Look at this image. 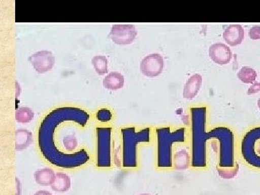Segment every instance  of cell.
<instances>
[{
    "instance_id": "28",
    "label": "cell",
    "mask_w": 260,
    "mask_h": 195,
    "mask_svg": "<svg viewBox=\"0 0 260 195\" xmlns=\"http://www.w3.org/2000/svg\"></svg>"
},
{
    "instance_id": "24",
    "label": "cell",
    "mask_w": 260,
    "mask_h": 195,
    "mask_svg": "<svg viewBox=\"0 0 260 195\" xmlns=\"http://www.w3.org/2000/svg\"><path fill=\"white\" fill-rule=\"evenodd\" d=\"M260 91V83H254L248 90V95L256 93Z\"/></svg>"
},
{
    "instance_id": "26",
    "label": "cell",
    "mask_w": 260,
    "mask_h": 195,
    "mask_svg": "<svg viewBox=\"0 0 260 195\" xmlns=\"http://www.w3.org/2000/svg\"><path fill=\"white\" fill-rule=\"evenodd\" d=\"M257 104H258V107H259V109L260 110V99H259V100H258Z\"/></svg>"
},
{
    "instance_id": "7",
    "label": "cell",
    "mask_w": 260,
    "mask_h": 195,
    "mask_svg": "<svg viewBox=\"0 0 260 195\" xmlns=\"http://www.w3.org/2000/svg\"><path fill=\"white\" fill-rule=\"evenodd\" d=\"M138 30L133 25H114L109 37L118 45H128L134 42Z\"/></svg>"
},
{
    "instance_id": "18",
    "label": "cell",
    "mask_w": 260,
    "mask_h": 195,
    "mask_svg": "<svg viewBox=\"0 0 260 195\" xmlns=\"http://www.w3.org/2000/svg\"><path fill=\"white\" fill-rule=\"evenodd\" d=\"M257 77L256 72L252 68L249 67H243L240 71L238 73V78L243 82L246 84L254 83Z\"/></svg>"
},
{
    "instance_id": "15",
    "label": "cell",
    "mask_w": 260,
    "mask_h": 195,
    "mask_svg": "<svg viewBox=\"0 0 260 195\" xmlns=\"http://www.w3.org/2000/svg\"><path fill=\"white\" fill-rule=\"evenodd\" d=\"M32 135L28 130L20 129L15 132V149L17 150H25L31 144Z\"/></svg>"
},
{
    "instance_id": "4",
    "label": "cell",
    "mask_w": 260,
    "mask_h": 195,
    "mask_svg": "<svg viewBox=\"0 0 260 195\" xmlns=\"http://www.w3.org/2000/svg\"><path fill=\"white\" fill-rule=\"evenodd\" d=\"M122 138V166L133 169L138 166V145L148 143L151 139V129L147 127L136 131L134 126L123 128L121 130Z\"/></svg>"
},
{
    "instance_id": "16",
    "label": "cell",
    "mask_w": 260,
    "mask_h": 195,
    "mask_svg": "<svg viewBox=\"0 0 260 195\" xmlns=\"http://www.w3.org/2000/svg\"><path fill=\"white\" fill-rule=\"evenodd\" d=\"M190 164V155L185 150L178 151L173 158V167L177 170H184L189 167Z\"/></svg>"
},
{
    "instance_id": "25",
    "label": "cell",
    "mask_w": 260,
    "mask_h": 195,
    "mask_svg": "<svg viewBox=\"0 0 260 195\" xmlns=\"http://www.w3.org/2000/svg\"><path fill=\"white\" fill-rule=\"evenodd\" d=\"M34 195H51V193L45 190L38 191Z\"/></svg>"
},
{
    "instance_id": "1",
    "label": "cell",
    "mask_w": 260,
    "mask_h": 195,
    "mask_svg": "<svg viewBox=\"0 0 260 195\" xmlns=\"http://www.w3.org/2000/svg\"><path fill=\"white\" fill-rule=\"evenodd\" d=\"M207 109L205 107L191 109V167L205 169L208 167L207 142L215 139L219 142L218 173L223 179H231L239 172L235 160L234 135L232 130L220 126L206 131Z\"/></svg>"
},
{
    "instance_id": "11",
    "label": "cell",
    "mask_w": 260,
    "mask_h": 195,
    "mask_svg": "<svg viewBox=\"0 0 260 195\" xmlns=\"http://www.w3.org/2000/svg\"><path fill=\"white\" fill-rule=\"evenodd\" d=\"M223 39L229 45L236 47L242 44L244 38V30L242 25H231L225 28L223 32Z\"/></svg>"
},
{
    "instance_id": "2",
    "label": "cell",
    "mask_w": 260,
    "mask_h": 195,
    "mask_svg": "<svg viewBox=\"0 0 260 195\" xmlns=\"http://www.w3.org/2000/svg\"><path fill=\"white\" fill-rule=\"evenodd\" d=\"M89 114L75 107H62L54 109L45 116L39 129V146L41 153L48 162L61 169H75L85 165L90 155L85 149L73 153H66L59 150L55 143V133L58 126L65 121H73L85 126Z\"/></svg>"
},
{
    "instance_id": "27",
    "label": "cell",
    "mask_w": 260,
    "mask_h": 195,
    "mask_svg": "<svg viewBox=\"0 0 260 195\" xmlns=\"http://www.w3.org/2000/svg\"><path fill=\"white\" fill-rule=\"evenodd\" d=\"M138 195H150L149 194H138Z\"/></svg>"
},
{
    "instance_id": "6",
    "label": "cell",
    "mask_w": 260,
    "mask_h": 195,
    "mask_svg": "<svg viewBox=\"0 0 260 195\" xmlns=\"http://www.w3.org/2000/svg\"><path fill=\"white\" fill-rule=\"evenodd\" d=\"M97 167L108 168L112 166V129L109 127L97 128Z\"/></svg>"
},
{
    "instance_id": "5",
    "label": "cell",
    "mask_w": 260,
    "mask_h": 195,
    "mask_svg": "<svg viewBox=\"0 0 260 195\" xmlns=\"http://www.w3.org/2000/svg\"><path fill=\"white\" fill-rule=\"evenodd\" d=\"M241 152L248 165L260 169V126L252 128L244 135Z\"/></svg>"
},
{
    "instance_id": "12",
    "label": "cell",
    "mask_w": 260,
    "mask_h": 195,
    "mask_svg": "<svg viewBox=\"0 0 260 195\" xmlns=\"http://www.w3.org/2000/svg\"><path fill=\"white\" fill-rule=\"evenodd\" d=\"M202 83H203V77L201 75L194 74L191 76L184 87L183 96L184 99H189V100L194 99L199 93Z\"/></svg>"
},
{
    "instance_id": "21",
    "label": "cell",
    "mask_w": 260,
    "mask_h": 195,
    "mask_svg": "<svg viewBox=\"0 0 260 195\" xmlns=\"http://www.w3.org/2000/svg\"><path fill=\"white\" fill-rule=\"evenodd\" d=\"M63 145H64L65 150L68 151H73L78 146V140L75 135H68L63 139Z\"/></svg>"
},
{
    "instance_id": "13",
    "label": "cell",
    "mask_w": 260,
    "mask_h": 195,
    "mask_svg": "<svg viewBox=\"0 0 260 195\" xmlns=\"http://www.w3.org/2000/svg\"><path fill=\"white\" fill-rule=\"evenodd\" d=\"M124 78L121 73L112 72L104 78L103 85L109 90H119L124 87Z\"/></svg>"
},
{
    "instance_id": "23",
    "label": "cell",
    "mask_w": 260,
    "mask_h": 195,
    "mask_svg": "<svg viewBox=\"0 0 260 195\" xmlns=\"http://www.w3.org/2000/svg\"><path fill=\"white\" fill-rule=\"evenodd\" d=\"M249 37L252 40H259L260 39V26L252 27L249 30Z\"/></svg>"
},
{
    "instance_id": "14",
    "label": "cell",
    "mask_w": 260,
    "mask_h": 195,
    "mask_svg": "<svg viewBox=\"0 0 260 195\" xmlns=\"http://www.w3.org/2000/svg\"><path fill=\"white\" fill-rule=\"evenodd\" d=\"M35 180L41 186H51L55 180L56 174L49 168L39 169L34 174Z\"/></svg>"
},
{
    "instance_id": "8",
    "label": "cell",
    "mask_w": 260,
    "mask_h": 195,
    "mask_svg": "<svg viewBox=\"0 0 260 195\" xmlns=\"http://www.w3.org/2000/svg\"><path fill=\"white\" fill-rule=\"evenodd\" d=\"M28 61L37 73L43 74L52 69L55 58L51 51H39L29 56Z\"/></svg>"
},
{
    "instance_id": "3",
    "label": "cell",
    "mask_w": 260,
    "mask_h": 195,
    "mask_svg": "<svg viewBox=\"0 0 260 195\" xmlns=\"http://www.w3.org/2000/svg\"><path fill=\"white\" fill-rule=\"evenodd\" d=\"M157 167L160 169H170L173 167V145L183 143L186 140V128L181 127L175 130L170 127H160L156 129Z\"/></svg>"
},
{
    "instance_id": "10",
    "label": "cell",
    "mask_w": 260,
    "mask_h": 195,
    "mask_svg": "<svg viewBox=\"0 0 260 195\" xmlns=\"http://www.w3.org/2000/svg\"><path fill=\"white\" fill-rule=\"evenodd\" d=\"M209 56L214 62L220 65L229 64L232 59L230 48L223 43L214 44L209 49Z\"/></svg>"
},
{
    "instance_id": "19",
    "label": "cell",
    "mask_w": 260,
    "mask_h": 195,
    "mask_svg": "<svg viewBox=\"0 0 260 195\" xmlns=\"http://www.w3.org/2000/svg\"><path fill=\"white\" fill-rule=\"evenodd\" d=\"M34 117V112L28 107L19 108L15 112V119L19 123H29Z\"/></svg>"
},
{
    "instance_id": "9",
    "label": "cell",
    "mask_w": 260,
    "mask_h": 195,
    "mask_svg": "<svg viewBox=\"0 0 260 195\" xmlns=\"http://www.w3.org/2000/svg\"><path fill=\"white\" fill-rule=\"evenodd\" d=\"M164 68V59L159 54H149L145 56L140 64L142 73L149 78H154L161 74Z\"/></svg>"
},
{
    "instance_id": "22",
    "label": "cell",
    "mask_w": 260,
    "mask_h": 195,
    "mask_svg": "<svg viewBox=\"0 0 260 195\" xmlns=\"http://www.w3.org/2000/svg\"><path fill=\"white\" fill-rule=\"evenodd\" d=\"M97 117L99 121H108L110 120L112 114H111V112L109 111L101 110L98 112Z\"/></svg>"
},
{
    "instance_id": "20",
    "label": "cell",
    "mask_w": 260,
    "mask_h": 195,
    "mask_svg": "<svg viewBox=\"0 0 260 195\" xmlns=\"http://www.w3.org/2000/svg\"><path fill=\"white\" fill-rule=\"evenodd\" d=\"M94 69L99 75H104L108 73V60L104 56H95L92 59Z\"/></svg>"
},
{
    "instance_id": "17",
    "label": "cell",
    "mask_w": 260,
    "mask_h": 195,
    "mask_svg": "<svg viewBox=\"0 0 260 195\" xmlns=\"http://www.w3.org/2000/svg\"><path fill=\"white\" fill-rule=\"evenodd\" d=\"M71 186V180L69 176L63 173L56 174L55 180L51 185V189L58 192H64L69 190Z\"/></svg>"
}]
</instances>
